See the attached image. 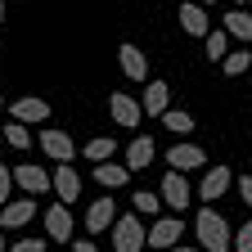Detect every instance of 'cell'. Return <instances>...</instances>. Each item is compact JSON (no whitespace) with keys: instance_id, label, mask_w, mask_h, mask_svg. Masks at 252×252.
<instances>
[{"instance_id":"10","label":"cell","mask_w":252,"mask_h":252,"mask_svg":"<svg viewBox=\"0 0 252 252\" xmlns=\"http://www.w3.org/2000/svg\"><path fill=\"white\" fill-rule=\"evenodd\" d=\"M230 180H234V171H230V167H207V171H203V180H198V198H203V203H216V198L230 189Z\"/></svg>"},{"instance_id":"13","label":"cell","mask_w":252,"mask_h":252,"mask_svg":"<svg viewBox=\"0 0 252 252\" xmlns=\"http://www.w3.org/2000/svg\"><path fill=\"white\" fill-rule=\"evenodd\" d=\"M167 104H171L167 81H144V99H140L144 117H162V113H167Z\"/></svg>"},{"instance_id":"9","label":"cell","mask_w":252,"mask_h":252,"mask_svg":"<svg viewBox=\"0 0 252 252\" xmlns=\"http://www.w3.org/2000/svg\"><path fill=\"white\" fill-rule=\"evenodd\" d=\"M113 220H117V203L113 198H94L86 207V230H90V239L104 234V230H113Z\"/></svg>"},{"instance_id":"23","label":"cell","mask_w":252,"mask_h":252,"mask_svg":"<svg viewBox=\"0 0 252 252\" xmlns=\"http://www.w3.org/2000/svg\"><path fill=\"white\" fill-rule=\"evenodd\" d=\"M203 45H207V59H225L230 54V32L225 27H220V32H207Z\"/></svg>"},{"instance_id":"12","label":"cell","mask_w":252,"mask_h":252,"mask_svg":"<svg viewBox=\"0 0 252 252\" xmlns=\"http://www.w3.org/2000/svg\"><path fill=\"white\" fill-rule=\"evenodd\" d=\"M14 185L23 189V194H45V189H50V171L32 167V162H18L14 167Z\"/></svg>"},{"instance_id":"24","label":"cell","mask_w":252,"mask_h":252,"mask_svg":"<svg viewBox=\"0 0 252 252\" xmlns=\"http://www.w3.org/2000/svg\"><path fill=\"white\" fill-rule=\"evenodd\" d=\"M131 203H135V212H140V216H158V212H162V194H149V189H140Z\"/></svg>"},{"instance_id":"8","label":"cell","mask_w":252,"mask_h":252,"mask_svg":"<svg viewBox=\"0 0 252 252\" xmlns=\"http://www.w3.org/2000/svg\"><path fill=\"white\" fill-rule=\"evenodd\" d=\"M45 234L54 243H72V212H68V203L45 207Z\"/></svg>"},{"instance_id":"3","label":"cell","mask_w":252,"mask_h":252,"mask_svg":"<svg viewBox=\"0 0 252 252\" xmlns=\"http://www.w3.org/2000/svg\"><path fill=\"white\" fill-rule=\"evenodd\" d=\"M108 117L122 126V131H135L140 117H144V108H140V99H131L126 90H117V94H108Z\"/></svg>"},{"instance_id":"14","label":"cell","mask_w":252,"mask_h":252,"mask_svg":"<svg viewBox=\"0 0 252 252\" xmlns=\"http://www.w3.org/2000/svg\"><path fill=\"white\" fill-rule=\"evenodd\" d=\"M32 216H36V203H32V198H18V203H0V225H5V230H23Z\"/></svg>"},{"instance_id":"31","label":"cell","mask_w":252,"mask_h":252,"mask_svg":"<svg viewBox=\"0 0 252 252\" xmlns=\"http://www.w3.org/2000/svg\"><path fill=\"white\" fill-rule=\"evenodd\" d=\"M72 252H99V248H94L90 239H72Z\"/></svg>"},{"instance_id":"32","label":"cell","mask_w":252,"mask_h":252,"mask_svg":"<svg viewBox=\"0 0 252 252\" xmlns=\"http://www.w3.org/2000/svg\"><path fill=\"white\" fill-rule=\"evenodd\" d=\"M167 252H203V248H180V243H176V248H167Z\"/></svg>"},{"instance_id":"21","label":"cell","mask_w":252,"mask_h":252,"mask_svg":"<svg viewBox=\"0 0 252 252\" xmlns=\"http://www.w3.org/2000/svg\"><path fill=\"white\" fill-rule=\"evenodd\" d=\"M220 72H225V77H243V72H252V54H248V50H230L225 59H220Z\"/></svg>"},{"instance_id":"4","label":"cell","mask_w":252,"mask_h":252,"mask_svg":"<svg viewBox=\"0 0 252 252\" xmlns=\"http://www.w3.org/2000/svg\"><path fill=\"white\" fill-rule=\"evenodd\" d=\"M5 113H9L14 122H23V126H41V122L50 117V104L41 99V94H23V99L5 104Z\"/></svg>"},{"instance_id":"30","label":"cell","mask_w":252,"mask_h":252,"mask_svg":"<svg viewBox=\"0 0 252 252\" xmlns=\"http://www.w3.org/2000/svg\"><path fill=\"white\" fill-rule=\"evenodd\" d=\"M239 198L252 207V176H243V180H239Z\"/></svg>"},{"instance_id":"6","label":"cell","mask_w":252,"mask_h":252,"mask_svg":"<svg viewBox=\"0 0 252 252\" xmlns=\"http://www.w3.org/2000/svg\"><path fill=\"white\" fill-rule=\"evenodd\" d=\"M167 167H171V171H194V167H207V153H203L198 144H185V140H180V144H171V149H167Z\"/></svg>"},{"instance_id":"11","label":"cell","mask_w":252,"mask_h":252,"mask_svg":"<svg viewBox=\"0 0 252 252\" xmlns=\"http://www.w3.org/2000/svg\"><path fill=\"white\" fill-rule=\"evenodd\" d=\"M189 180H185V171H167L162 176V203L171 207V212H180V207H189Z\"/></svg>"},{"instance_id":"35","label":"cell","mask_w":252,"mask_h":252,"mask_svg":"<svg viewBox=\"0 0 252 252\" xmlns=\"http://www.w3.org/2000/svg\"><path fill=\"white\" fill-rule=\"evenodd\" d=\"M0 113H5V99H0Z\"/></svg>"},{"instance_id":"33","label":"cell","mask_w":252,"mask_h":252,"mask_svg":"<svg viewBox=\"0 0 252 252\" xmlns=\"http://www.w3.org/2000/svg\"><path fill=\"white\" fill-rule=\"evenodd\" d=\"M5 248H9V243H5V225H0V252H5Z\"/></svg>"},{"instance_id":"29","label":"cell","mask_w":252,"mask_h":252,"mask_svg":"<svg viewBox=\"0 0 252 252\" xmlns=\"http://www.w3.org/2000/svg\"><path fill=\"white\" fill-rule=\"evenodd\" d=\"M234 252H252V220L239 225V239H234Z\"/></svg>"},{"instance_id":"38","label":"cell","mask_w":252,"mask_h":252,"mask_svg":"<svg viewBox=\"0 0 252 252\" xmlns=\"http://www.w3.org/2000/svg\"><path fill=\"white\" fill-rule=\"evenodd\" d=\"M0 140H5V135H0Z\"/></svg>"},{"instance_id":"7","label":"cell","mask_w":252,"mask_h":252,"mask_svg":"<svg viewBox=\"0 0 252 252\" xmlns=\"http://www.w3.org/2000/svg\"><path fill=\"white\" fill-rule=\"evenodd\" d=\"M50 185H54L59 203H77V198H81V176H77V167H68V162H59V167H54Z\"/></svg>"},{"instance_id":"16","label":"cell","mask_w":252,"mask_h":252,"mask_svg":"<svg viewBox=\"0 0 252 252\" xmlns=\"http://www.w3.org/2000/svg\"><path fill=\"white\" fill-rule=\"evenodd\" d=\"M180 27L189 32V36H207V32H212V23H207V9L203 5H194V0H189V5H180Z\"/></svg>"},{"instance_id":"25","label":"cell","mask_w":252,"mask_h":252,"mask_svg":"<svg viewBox=\"0 0 252 252\" xmlns=\"http://www.w3.org/2000/svg\"><path fill=\"white\" fill-rule=\"evenodd\" d=\"M162 126L171 135H189V131H194V117H189V113H162Z\"/></svg>"},{"instance_id":"28","label":"cell","mask_w":252,"mask_h":252,"mask_svg":"<svg viewBox=\"0 0 252 252\" xmlns=\"http://www.w3.org/2000/svg\"><path fill=\"white\" fill-rule=\"evenodd\" d=\"M9 189H14V167L0 162V203H9Z\"/></svg>"},{"instance_id":"36","label":"cell","mask_w":252,"mask_h":252,"mask_svg":"<svg viewBox=\"0 0 252 252\" xmlns=\"http://www.w3.org/2000/svg\"><path fill=\"white\" fill-rule=\"evenodd\" d=\"M203 5H216V0H203Z\"/></svg>"},{"instance_id":"27","label":"cell","mask_w":252,"mask_h":252,"mask_svg":"<svg viewBox=\"0 0 252 252\" xmlns=\"http://www.w3.org/2000/svg\"><path fill=\"white\" fill-rule=\"evenodd\" d=\"M5 252H45V239H18V243H9Z\"/></svg>"},{"instance_id":"15","label":"cell","mask_w":252,"mask_h":252,"mask_svg":"<svg viewBox=\"0 0 252 252\" xmlns=\"http://www.w3.org/2000/svg\"><path fill=\"white\" fill-rule=\"evenodd\" d=\"M41 149L54 158V162H72V153H77V144H72L68 131H41Z\"/></svg>"},{"instance_id":"18","label":"cell","mask_w":252,"mask_h":252,"mask_svg":"<svg viewBox=\"0 0 252 252\" xmlns=\"http://www.w3.org/2000/svg\"><path fill=\"white\" fill-rule=\"evenodd\" d=\"M90 176L99 180L104 189H117V185H126L131 167H126V162H113V158H108V162H94V167H90Z\"/></svg>"},{"instance_id":"17","label":"cell","mask_w":252,"mask_h":252,"mask_svg":"<svg viewBox=\"0 0 252 252\" xmlns=\"http://www.w3.org/2000/svg\"><path fill=\"white\" fill-rule=\"evenodd\" d=\"M117 63H122V72L131 77V81H149V59H144L135 45H122V50H117Z\"/></svg>"},{"instance_id":"26","label":"cell","mask_w":252,"mask_h":252,"mask_svg":"<svg viewBox=\"0 0 252 252\" xmlns=\"http://www.w3.org/2000/svg\"><path fill=\"white\" fill-rule=\"evenodd\" d=\"M0 135H5V144H14V149H27V144H32V135H27V126H23V122H9Z\"/></svg>"},{"instance_id":"1","label":"cell","mask_w":252,"mask_h":252,"mask_svg":"<svg viewBox=\"0 0 252 252\" xmlns=\"http://www.w3.org/2000/svg\"><path fill=\"white\" fill-rule=\"evenodd\" d=\"M194 234H198V248H203V252H230V248H234L230 225H225V216H220L216 207H203V212H198Z\"/></svg>"},{"instance_id":"20","label":"cell","mask_w":252,"mask_h":252,"mask_svg":"<svg viewBox=\"0 0 252 252\" xmlns=\"http://www.w3.org/2000/svg\"><path fill=\"white\" fill-rule=\"evenodd\" d=\"M225 32H230V36H239V41L248 45V41H252V14L230 9V14H225Z\"/></svg>"},{"instance_id":"5","label":"cell","mask_w":252,"mask_h":252,"mask_svg":"<svg viewBox=\"0 0 252 252\" xmlns=\"http://www.w3.org/2000/svg\"><path fill=\"white\" fill-rule=\"evenodd\" d=\"M180 234H185V225H180V216H158L153 225H149V234H144V243L149 248H158V252H167V248H176L180 243Z\"/></svg>"},{"instance_id":"37","label":"cell","mask_w":252,"mask_h":252,"mask_svg":"<svg viewBox=\"0 0 252 252\" xmlns=\"http://www.w3.org/2000/svg\"><path fill=\"white\" fill-rule=\"evenodd\" d=\"M239 5H248V0H239Z\"/></svg>"},{"instance_id":"22","label":"cell","mask_w":252,"mask_h":252,"mask_svg":"<svg viewBox=\"0 0 252 252\" xmlns=\"http://www.w3.org/2000/svg\"><path fill=\"white\" fill-rule=\"evenodd\" d=\"M113 149H117V140H113V135H94V140L86 144V158H90V162H108Z\"/></svg>"},{"instance_id":"19","label":"cell","mask_w":252,"mask_h":252,"mask_svg":"<svg viewBox=\"0 0 252 252\" xmlns=\"http://www.w3.org/2000/svg\"><path fill=\"white\" fill-rule=\"evenodd\" d=\"M153 153H158V149H153V140H149V135H135V140H131V149H126V167H131V171H144V167L153 162Z\"/></svg>"},{"instance_id":"2","label":"cell","mask_w":252,"mask_h":252,"mask_svg":"<svg viewBox=\"0 0 252 252\" xmlns=\"http://www.w3.org/2000/svg\"><path fill=\"white\" fill-rule=\"evenodd\" d=\"M144 234H149V230L140 225V212L117 216V220H113V252H140V248H149Z\"/></svg>"},{"instance_id":"34","label":"cell","mask_w":252,"mask_h":252,"mask_svg":"<svg viewBox=\"0 0 252 252\" xmlns=\"http://www.w3.org/2000/svg\"><path fill=\"white\" fill-rule=\"evenodd\" d=\"M0 23H5V0H0Z\"/></svg>"}]
</instances>
